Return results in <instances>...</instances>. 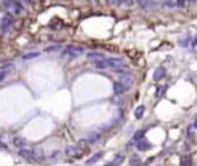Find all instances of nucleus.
Returning <instances> with one entry per match:
<instances>
[{
  "mask_svg": "<svg viewBox=\"0 0 197 166\" xmlns=\"http://www.w3.org/2000/svg\"><path fill=\"white\" fill-rule=\"evenodd\" d=\"M191 163H192V160H191V157H183L182 160H180V164L182 166H191Z\"/></svg>",
  "mask_w": 197,
  "mask_h": 166,
  "instance_id": "obj_25",
  "label": "nucleus"
},
{
  "mask_svg": "<svg viewBox=\"0 0 197 166\" xmlns=\"http://www.w3.org/2000/svg\"><path fill=\"white\" fill-rule=\"evenodd\" d=\"M86 59L89 60V62H99V60H103L105 59V54L103 53H99V51H91V53H88L86 54Z\"/></svg>",
  "mask_w": 197,
  "mask_h": 166,
  "instance_id": "obj_7",
  "label": "nucleus"
},
{
  "mask_svg": "<svg viewBox=\"0 0 197 166\" xmlns=\"http://www.w3.org/2000/svg\"><path fill=\"white\" fill-rule=\"evenodd\" d=\"M19 155H20L22 158H25V160L31 161V160H34V151L26 149V148H22V149H19Z\"/></svg>",
  "mask_w": 197,
  "mask_h": 166,
  "instance_id": "obj_9",
  "label": "nucleus"
},
{
  "mask_svg": "<svg viewBox=\"0 0 197 166\" xmlns=\"http://www.w3.org/2000/svg\"><path fill=\"white\" fill-rule=\"evenodd\" d=\"M165 89H166V88H162V89H157V92H155V97H162V94L165 92Z\"/></svg>",
  "mask_w": 197,
  "mask_h": 166,
  "instance_id": "obj_29",
  "label": "nucleus"
},
{
  "mask_svg": "<svg viewBox=\"0 0 197 166\" xmlns=\"http://www.w3.org/2000/svg\"><path fill=\"white\" fill-rule=\"evenodd\" d=\"M106 62H108L109 69H114L115 72H120V74H129V68L123 59L114 57V59H106Z\"/></svg>",
  "mask_w": 197,
  "mask_h": 166,
  "instance_id": "obj_1",
  "label": "nucleus"
},
{
  "mask_svg": "<svg viewBox=\"0 0 197 166\" xmlns=\"http://www.w3.org/2000/svg\"><path fill=\"white\" fill-rule=\"evenodd\" d=\"M145 106H143V105H140V106H137L136 108V111H134V117L136 119H142L143 117V114H145Z\"/></svg>",
  "mask_w": 197,
  "mask_h": 166,
  "instance_id": "obj_19",
  "label": "nucleus"
},
{
  "mask_svg": "<svg viewBox=\"0 0 197 166\" xmlns=\"http://www.w3.org/2000/svg\"><path fill=\"white\" fill-rule=\"evenodd\" d=\"M43 157H45V154H43V151H42V149H34V160L42 161Z\"/></svg>",
  "mask_w": 197,
  "mask_h": 166,
  "instance_id": "obj_22",
  "label": "nucleus"
},
{
  "mask_svg": "<svg viewBox=\"0 0 197 166\" xmlns=\"http://www.w3.org/2000/svg\"><path fill=\"white\" fill-rule=\"evenodd\" d=\"M129 163H131V166H140L142 164V160H140V157L139 155H131V158H129Z\"/></svg>",
  "mask_w": 197,
  "mask_h": 166,
  "instance_id": "obj_21",
  "label": "nucleus"
},
{
  "mask_svg": "<svg viewBox=\"0 0 197 166\" xmlns=\"http://www.w3.org/2000/svg\"><path fill=\"white\" fill-rule=\"evenodd\" d=\"M82 54H83V48H80V46H68V48H65L62 51V59L74 60L78 56H82Z\"/></svg>",
  "mask_w": 197,
  "mask_h": 166,
  "instance_id": "obj_3",
  "label": "nucleus"
},
{
  "mask_svg": "<svg viewBox=\"0 0 197 166\" xmlns=\"http://www.w3.org/2000/svg\"><path fill=\"white\" fill-rule=\"evenodd\" d=\"M12 25H14V19H12V16L11 14H5L2 17V23H0V31H2L3 35H6V34L11 32Z\"/></svg>",
  "mask_w": 197,
  "mask_h": 166,
  "instance_id": "obj_4",
  "label": "nucleus"
},
{
  "mask_svg": "<svg viewBox=\"0 0 197 166\" xmlns=\"http://www.w3.org/2000/svg\"><path fill=\"white\" fill-rule=\"evenodd\" d=\"M38 56H40V53H28V54L23 56V60H31V59H35Z\"/></svg>",
  "mask_w": 197,
  "mask_h": 166,
  "instance_id": "obj_24",
  "label": "nucleus"
},
{
  "mask_svg": "<svg viewBox=\"0 0 197 166\" xmlns=\"http://www.w3.org/2000/svg\"><path fill=\"white\" fill-rule=\"evenodd\" d=\"M192 45H197V37H195V39H194V42H192Z\"/></svg>",
  "mask_w": 197,
  "mask_h": 166,
  "instance_id": "obj_34",
  "label": "nucleus"
},
{
  "mask_svg": "<svg viewBox=\"0 0 197 166\" xmlns=\"http://www.w3.org/2000/svg\"><path fill=\"white\" fill-rule=\"evenodd\" d=\"M94 66L97 68V69H109V66H108V62H106V59H103V60H99V62H96L94 63Z\"/></svg>",
  "mask_w": 197,
  "mask_h": 166,
  "instance_id": "obj_17",
  "label": "nucleus"
},
{
  "mask_svg": "<svg viewBox=\"0 0 197 166\" xmlns=\"http://www.w3.org/2000/svg\"><path fill=\"white\" fill-rule=\"evenodd\" d=\"M189 2H194V0H189Z\"/></svg>",
  "mask_w": 197,
  "mask_h": 166,
  "instance_id": "obj_36",
  "label": "nucleus"
},
{
  "mask_svg": "<svg viewBox=\"0 0 197 166\" xmlns=\"http://www.w3.org/2000/svg\"><path fill=\"white\" fill-rule=\"evenodd\" d=\"M165 75H166L165 68H163V66H159V68H155V71H154V74H152V79H154L155 82H160Z\"/></svg>",
  "mask_w": 197,
  "mask_h": 166,
  "instance_id": "obj_10",
  "label": "nucleus"
},
{
  "mask_svg": "<svg viewBox=\"0 0 197 166\" xmlns=\"http://www.w3.org/2000/svg\"><path fill=\"white\" fill-rule=\"evenodd\" d=\"M143 135H145V131H137V132L133 135V142H139V140L143 138Z\"/></svg>",
  "mask_w": 197,
  "mask_h": 166,
  "instance_id": "obj_23",
  "label": "nucleus"
},
{
  "mask_svg": "<svg viewBox=\"0 0 197 166\" xmlns=\"http://www.w3.org/2000/svg\"><path fill=\"white\" fill-rule=\"evenodd\" d=\"M60 154H62L60 151H56V152H52V154H51V160H57V158L60 157Z\"/></svg>",
  "mask_w": 197,
  "mask_h": 166,
  "instance_id": "obj_27",
  "label": "nucleus"
},
{
  "mask_svg": "<svg viewBox=\"0 0 197 166\" xmlns=\"http://www.w3.org/2000/svg\"><path fill=\"white\" fill-rule=\"evenodd\" d=\"M103 157V152H96V154L93 155V157H91L89 160H86V164H94L97 160H100Z\"/></svg>",
  "mask_w": 197,
  "mask_h": 166,
  "instance_id": "obj_20",
  "label": "nucleus"
},
{
  "mask_svg": "<svg viewBox=\"0 0 197 166\" xmlns=\"http://www.w3.org/2000/svg\"><path fill=\"white\" fill-rule=\"evenodd\" d=\"M185 2H186V0H177V5L179 6H185Z\"/></svg>",
  "mask_w": 197,
  "mask_h": 166,
  "instance_id": "obj_32",
  "label": "nucleus"
},
{
  "mask_svg": "<svg viewBox=\"0 0 197 166\" xmlns=\"http://www.w3.org/2000/svg\"><path fill=\"white\" fill-rule=\"evenodd\" d=\"M122 161H123V155H120V154H119V155H115V158H114V161H112V163L117 166V164H120Z\"/></svg>",
  "mask_w": 197,
  "mask_h": 166,
  "instance_id": "obj_26",
  "label": "nucleus"
},
{
  "mask_svg": "<svg viewBox=\"0 0 197 166\" xmlns=\"http://www.w3.org/2000/svg\"><path fill=\"white\" fill-rule=\"evenodd\" d=\"M60 49V46H51V48H48L46 51H59Z\"/></svg>",
  "mask_w": 197,
  "mask_h": 166,
  "instance_id": "obj_30",
  "label": "nucleus"
},
{
  "mask_svg": "<svg viewBox=\"0 0 197 166\" xmlns=\"http://www.w3.org/2000/svg\"><path fill=\"white\" fill-rule=\"evenodd\" d=\"M12 143H14V146H16V148L22 149V148H25V146H26V140H25L23 137H20V135H16L14 138H12Z\"/></svg>",
  "mask_w": 197,
  "mask_h": 166,
  "instance_id": "obj_12",
  "label": "nucleus"
},
{
  "mask_svg": "<svg viewBox=\"0 0 197 166\" xmlns=\"http://www.w3.org/2000/svg\"><path fill=\"white\" fill-rule=\"evenodd\" d=\"M176 2L174 0H162V6L165 8V9H174L176 8Z\"/></svg>",
  "mask_w": 197,
  "mask_h": 166,
  "instance_id": "obj_18",
  "label": "nucleus"
},
{
  "mask_svg": "<svg viewBox=\"0 0 197 166\" xmlns=\"http://www.w3.org/2000/svg\"><path fill=\"white\" fill-rule=\"evenodd\" d=\"M137 149L139 151H148V149H151V143L146 142V140H139V142H137Z\"/></svg>",
  "mask_w": 197,
  "mask_h": 166,
  "instance_id": "obj_15",
  "label": "nucleus"
},
{
  "mask_svg": "<svg viewBox=\"0 0 197 166\" xmlns=\"http://www.w3.org/2000/svg\"><path fill=\"white\" fill-rule=\"evenodd\" d=\"M105 166H115V164H114V163H106Z\"/></svg>",
  "mask_w": 197,
  "mask_h": 166,
  "instance_id": "obj_33",
  "label": "nucleus"
},
{
  "mask_svg": "<svg viewBox=\"0 0 197 166\" xmlns=\"http://www.w3.org/2000/svg\"><path fill=\"white\" fill-rule=\"evenodd\" d=\"M112 88H114V94H115V95H120V94H123V92L126 91V89L123 88V85H122L120 82H114Z\"/></svg>",
  "mask_w": 197,
  "mask_h": 166,
  "instance_id": "obj_14",
  "label": "nucleus"
},
{
  "mask_svg": "<svg viewBox=\"0 0 197 166\" xmlns=\"http://www.w3.org/2000/svg\"><path fill=\"white\" fill-rule=\"evenodd\" d=\"M120 2H122V0H109V3H111V5H119Z\"/></svg>",
  "mask_w": 197,
  "mask_h": 166,
  "instance_id": "obj_31",
  "label": "nucleus"
},
{
  "mask_svg": "<svg viewBox=\"0 0 197 166\" xmlns=\"http://www.w3.org/2000/svg\"><path fill=\"white\" fill-rule=\"evenodd\" d=\"M194 128H195V129H197V120L194 122Z\"/></svg>",
  "mask_w": 197,
  "mask_h": 166,
  "instance_id": "obj_35",
  "label": "nucleus"
},
{
  "mask_svg": "<svg viewBox=\"0 0 197 166\" xmlns=\"http://www.w3.org/2000/svg\"><path fill=\"white\" fill-rule=\"evenodd\" d=\"M5 5L8 9V14H11V16H22L23 14L25 8L19 0H5Z\"/></svg>",
  "mask_w": 197,
  "mask_h": 166,
  "instance_id": "obj_2",
  "label": "nucleus"
},
{
  "mask_svg": "<svg viewBox=\"0 0 197 166\" xmlns=\"http://www.w3.org/2000/svg\"><path fill=\"white\" fill-rule=\"evenodd\" d=\"M86 145H89V143L86 142V138H83V140H80V142H78V146H80L82 149H85V148H86Z\"/></svg>",
  "mask_w": 197,
  "mask_h": 166,
  "instance_id": "obj_28",
  "label": "nucleus"
},
{
  "mask_svg": "<svg viewBox=\"0 0 197 166\" xmlns=\"http://www.w3.org/2000/svg\"><path fill=\"white\" fill-rule=\"evenodd\" d=\"M65 154H66L68 157H74V155L78 154V149H77V146L69 145V146H66V149H65Z\"/></svg>",
  "mask_w": 197,
  "mask_h": 166,
  "instance_id": "obj_16",
  "label": "nucleus"
},
{
  "mask_svg": "<svg viewBox=\"0 0 197 166\" xmlns=\"http://www.w3.org/2000/svg\"><path fill=\"white\" fill-rule=\"evenodd\" d=\"M139 5L146 11H154L157 8V3L154 2V0H139Z\"/></svg>",
  "mask_w": 197,
  "mask_h": 166,
  "instance_id": "obj_8",
  "label": "nucleus"
},
{
  "mask_svg": "<svg viewBox=\"0 0 197 166\" xmlns=\"http://www.w3.org/2000/svg\"><path fill=\"white\" fill-rule=\"evenodd\" d=\"M119 82L123 85L125 89H131L134 86V77H133V75H129V74H122V77H120Z\"/></svg>",
  "mask_w": 197,
  "mask_h": 166,
  "instance_id": "obj_5",
  "label": "nucleus"
},
{
  "mask_svg": "<svg viewBox=\"0 0 197 166\" xmlns=\"http://www.w3.org/2000/svg\"><path fill=\"white\" fill-rule=\"evenodd\" d=\"M177 43H179V46H182V48L189 46V45H191V35H182V37H179Z\"/></svg>",
  "mask_w": 197,
  "mask_h": 166,
  "instance_id": "obj_13",
  "label": "nucleus"
},
{
  "mask_svg": "<svg viewBox=\"0 0 197 166\" xmlns=\"http://www.w3.org/2000/svg\"><path fill=\"white\" fill-rule=\"evenodd\" d=\"M99 140H100V132L91 131V132L86 135V142H88V143H91V145H93V143H97Z\"/></svg>",
  "mask_w": 197,
  "mask_h": 166,
  "instance_id": "obj_11",
  "label": "nucleus"
},
{
  "mask_svg": "<svg viewBox=\"0 0 197 166\" xmlns=\"http://www.w3.org/2000/svg\"><path fill=\"white\" fill-rule=\"evenodd\" d=\"M12 71H14V65H12V63H8V65L0 68V83H2L5 80V77H8Z\"/></svg>",
  "mask_w": 197,
  "mask_h": 166,
  "instance_id": "obj_6",
  "label": "nucleus"
}]
</instances>
